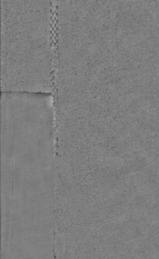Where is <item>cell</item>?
Instances as JSON below:
<instances>
[{"instance_id": "6da1fadb", "label": "cell", "mask_w": 159, "mask_h": 259, "mask_svg": "<svg viewBox=\"0 0 159 259\" xmlns=\"http://www.w3.org/2000/svg\"><path fill=\"white\" fill-rule=\"evenodd\" d=\"M2 92L54 93L56 1L3 0Z\"/></svg>"}]
</instances>
